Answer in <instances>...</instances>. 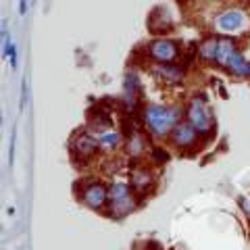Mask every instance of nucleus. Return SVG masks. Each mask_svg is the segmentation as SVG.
I'll list each match as a JSON object with an SVG mask.
<instances>
[{
    "mask_svg": "<svg viewBox=\"0 0 250 250\" xmlns=\"http://www.w3.org/2000/svg\"><path fill=\"white\" fill-rule=\"evenodd\" d=\"M182 108L179 106H159L150 104L144 111V123L148 131L156 138L171 136V131L175 129V125L182 123Z\"/></svg>",
    "mask_w": 250,
    "mask_h": 250,
    "instance_id": "obj_1",
    "label": "nucleus"
},
{
    "mask_svg": "<svg viewBox=\"0 0 250 250\" xmlns=\"http://www.w3.org/2000/svg\"><path fill=\"white\" fill-rule=\"evenodd\" d=\"M186 115H188V123H190L200 136H208L210 131H213V115H210V108L207 106L205 100L194 98L192 103L188 104Z\"/></svg>",
    "mask_w": 250,
    "mask_h": 250,
    "instance_id": "obj_2",
    "label": "nucleus"
},
{
    "mask_svg": "<svg viewBox=\"0 0 250 250\" xmlns=\"http://www.w3.org/2000/svg\"><path fill=\"white\" fill-rule=\"evenodd\" d=\"M146 52L159 65H169V62H175L179 59V44L175 40H169V38H154L148 44Z\"/></svg>",
    "mask_w": 250,
    "mask_h": 250,
    "instance_id": "obj_3",
    "label": "nucleus"
},
{
    "mask_svg": "<svg viewBox=\"0 0 250 250\" xmlns=\"http://www.w3.org/2000/svg\"><path fill=\"white\" fill-rule=\"evenodd\" d=\"M80 198L85 207L98 210L108 205V188L100 182H88L80 188Z\"/></svg>",
    "mask_w": 250,
    "mask_h": 250,
    "instance_id": "obj_4",
    "label": "nucleus"
},
{
    "mask_svg": "<svg viewBox=\"0 0 250 250\" xmlns=\"http://www.w3.org/2000/svg\"><path fill=\"white\" fill-rule=\"evenodd\" d=\"M248 25V17L244 11H223L219 13L215 17V27L219 31H223V34H238Z\"/></svg>",
    "mask_w": 250,
    "mask_h": 250,
    "instance_id": "obj_5",
    "label": "nucleus"
},
{
    "mask_svg": "<svg viewBox=\"0 0 250 250\" xmlns=\"http://www.w3.org/2000/svg\"><path fill=\"white\" fill-rule=\"evenodd\" d=\"M98 146H100V140L92 134H85V131L77 134L71 140V150L80 161H88L90 156H94V152L98 150Z\"/></svg>",
    "mask_w": 250,
    "mask_h": 250,
    "instance_id": "obj_6",
    "label": "nucleus"
},
{
    "mask_svg": "<svg viewBox=\"0 0 250 250\" xmlns=\"http://www.w3.org/2000/svg\"><path fill=\"white\" fill-rule=\"evenodd\" d=\"M196 138H198V131L194 129L190 123H186V121L175 125V129L171 131V140H173V144L177 148H182V150H186V148H192L194 144H196Z\"/></svg>",
    "mask_w": 250,
    "mask_h": 250,
    "instance_id": "obj_7",
    "label": "nucleus"
},
{
    "mask_svg": "<svg viewBox=\"0 0 250 250\" xmlns=\"http://www.w3.org/2000/svg\"><path fill=\"white\" fill-rule=\"evenodd\" d=\"M152 73L159 77L161 82H165L169 85H175V83H182L184 82V75L186 71L179 65H173V62H169V65H156L152 69Z\"/></svg>",
    "mask_w": 250,
    "mask_h": 250,
    "instance_id": "obj_8",
    "label": "nucleus"
},
{
    "mask_svg": "<svg viewBox=\"0 0 250 250\" xmlns=\"http://www.w3.org/2000/svg\"><path fill=\"white\" fill-rule=\"evenodd\" d=\"M148 25H150V31H154V34H165V31L171 29V25H173V19H171V15L167 9H154L150 19H148Z\"/></svg>",
    "mask_w": 250,
    "mask_h": 250,
    "instance_id": "obj_9",
    "label": "nucleus"
},
{
    "mask_svg": "<svg viewBox=\"0 0 250 250\" xmlns=\"http://www.w3.org/2000/svg\"><path fill=\"white\" fill-rule=\"evenodd\" d=\"M236 52H238L236 42H233L231 38H221V40H219V48H217L215 62H217L219 67H228L229 61L233 59V54H236Z\"/></svg>",
    "mask_w": 250,
    "mask_h": 250,
    "instance_id": "obj_10",
    "label": "nucleus"
},
{
    "mask_svg": "<svg viewBox=\"0 0 250 250\" xmlns=\"http://www.w3.org/2000/svg\"><path fill=\"white\" fill-rule=\"evenodd\" d=\"M138 207V200L134 198V194L125 198H119V200H111L108 202V210L115 215V217H123V215H129L131 210H136Z\"/></svg>",
    "mask_w": 250,
    "mask_h": 250,
    "instance_id": "obj_11",
    "label": "nucleus"
},
{
    "mask_svg": "<svg viewBox=\"0 0 250 250\" xmlns=\"http://www.w3.org/2000/svg\"><path fill=\"white\" fill-rule=\"evenodd\" d=\"M154 184V177L152 173L148 169H138L131 173V179H129V186H131V190H136V192H146L148 188H152Z\"/></svg>",
    "mask_w": 250,
    "mask_h": 250,
    "instance_id": "obj_12",
    "label": "nucleus"
},
{
    "mask_svg": "<svg viewBox=\"0 0 250 250\" xmlns=\"http://www.w3.org/2000/svg\"><path fill=\"white\" fill-rule=\"evenodd\" d=\"M123 88H125V96L129 98V103H134L140 94H142V82H140V77L136 73L127 71L123 77Z\"/></svg>",
    "mask_w": 250,
    "mask_h": 250,
    "instance_id": "obj_13",
    "label": "nucleus"
},
{
    "mask_svg": "<svg viewBox=\"0 0 250 250\" xmlns=\"http://www.w3.org/2000/svg\"><path fill=\"white\" fill-rule=\"evenodd\" d=\"M228 69L231 71V75H236V77H250V61L242 57V52L233 54Z\"/></svg>",
    "mask_w": 250,
    "mask_h": 250,
    "instance_id": "obj_14",
    "label": "nucleus"
},
{
    "mask_svg": "<svg viewBox=\"0 0 250 250\" xmlns=\"http://www.w3.org/2000/svg\"><path fill=\"white\" fill-rule=\"evenodd\" d=\"M217 48H219V40H217V38H207V40L200 42V46H198V57L202 61H207V62H215Z\"/></svg>",
    "mask_w": 250,
    "mask_h": 250,
    "instance_id": "obj_15",
    "label": "nucleus"
},
{
    "mask_svg": "<svg viewBox=\"0 0 250 250\" xmlns=\"http://www.w3.org/2000/svg\"><path fill=\"white\" fill-rule=\"evenodd\" d=\"M98 140H100V146L106 148V150H117V148H119V146L123 144L121 134H117V131H113V129L103 131Z\"/></svg>",
    "mask_w": 250,
    "mask_h": 250,
    "instance_id": "obj_16",
    "label": "nucleus"
},
{
    "mask_svg": "<svg viewBox=\"0 0 250 250\" xmlns=\"http://www.w3.org/2000/svg\"><path fill=\"white\" fill-rule=\"evenodd\" d=\"M131 194V186L123 184V182H115L108 186V202L111 200H119V198H125Z\"/></svg>",
    "mask_w": 250,
    "mask_h": 250,
    "instance_id": "obj_17",
    "label": "nucleus"
},
{
    "mask_svg": "<svg viewBox=\"0 0 250 250\" xmlns=\"http://www.w3.org/2000/svg\"><path fill=\"white\" fill-rule=\"evenodd\" d=\"M125 148H127V152L131 156H140L144 152V138L140 134H134L129 138V142H125Z\"/></svg>",
    "mask_w": 250,
    "mask_h": 250,
    "instance_id": "obj_18",
    "label": "nucleus"
},
{
    "mask_svg": "<svg viewBox=\"0 0 250 250\" xmlns=\"http://www.w3.org/2000/svg\"><path fill=\"white\" fill-rule=\"evenodd\" d=\"M90 123H92V127H96V129H111V125H113V121H111V117L108 115H94L92 119H90Z\"/></svg>",
    "mask_w": 250,
    "mask_h": 250,
    "instance_id": "obj_19",
    "label": "nucleus"
},
{
    "mask_svg": "<svg viewBox=\"0 0 250 250\" xmlns=\"http://www.w3.org/2000/svg\"><path fill=\"white\" fill-rule=\"evenodd\" d=\"M15 148H17V127H13V136H11V150H9V163H15Z\"/></svg>",
    "mask_w": 250,
    "mask_h": 250,
    "instance_id": "obj_20",
    "label": "nucleus"
},
{
    "mask_svg": "<svg viewBox=\"0 0 250 250\" xmlns=\"http://www.w3.org/2000/svg\"><path fill=\"white\" fill-rule=\"evenodd\" d=\"M167 159H169V154L163 150V148H154V150H152V161L154 163H165Z\"/></svg>",
    "mask_w": 250,
    "mask_h": 250,
    "instance_id": "obj_21",
    "label": "nucleus"
},
{
    "mask_svg": "<svg viewBox=\"0 0 250 250\" xmlns=\"http://www.w3.org/2000/svg\"><path fill=\"white\" fill-rule=\"evenodd\" d=\"M25 103H27V80H23V83H21V103H19L21 111L25 108Z\"/></svg>",
    "mask_w": 250,
    "mask_h": 250,
    "instance_id": "obj_22",
    "label": "nucleus"
},
{
    "mask_svg": "<svg viewBox=\"0 0 250 250\" xmlns=\"http://www.w3.org/2000/svg\"><path fill=\"white\" fill-rule=\"evenodd\" d=\"M27 0H19V15H23V17H25L27 15Z\"/></svg>",
    "mask_w": 250,
    "mask_h": 250,
    "instance_id": "obj_23",
    "label": "nucleus"
},
{
    "mask_svg": "<svg viewBox=\"0 0 250 250\" xmlns=\"http://www.w3.org/2000/svg\"><path fill=\"white\" fill-rule=\"evenodd\" d=\"M240 205H242V208H244V213L250 215V198H242Z\"/></svg>",
    "mask_w": 250,
    "mask_h": 250,
    "instance_id": "obj_24",
    "label": "nucleus"
},
{
    "mask_svg": "<svg viewBox=\"0 0 250 250\" xmlns=\"http://www.w3.org/2000/svg\"><path fill=\"white\" fill-rule=\"evenodd\" d=\"M240 2H248V0H240Z\"/></svg>",
    "mask_w": 250,
    "mask_h": 250,
    "instance_id": "obj_25",
    "label": "nucleus"
}]
</instances>
